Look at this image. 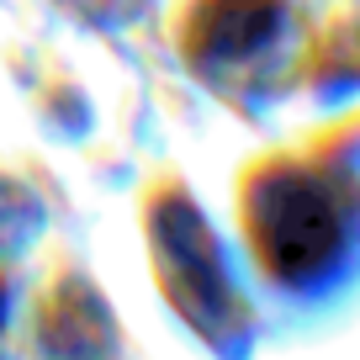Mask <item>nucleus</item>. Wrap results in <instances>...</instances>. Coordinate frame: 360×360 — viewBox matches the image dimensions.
<instances>
[{
	"label": "nucleus",
	"mask_w": 360,
	"mask_h": 360,
	"mask_svg": "<svg viewBox=\"0 0 360 360\" xmlns=\"http://www.w3.org/2000/svg\"><path fill=\"white\" fill-rule=\"evenodd\" d=\"M259 244L276 276L286 281H307L334 259L339 249V217L313 186H276L259 212Z\"/></svg>",
	"instance_id": "f257e3e1"
}]
</instances>
